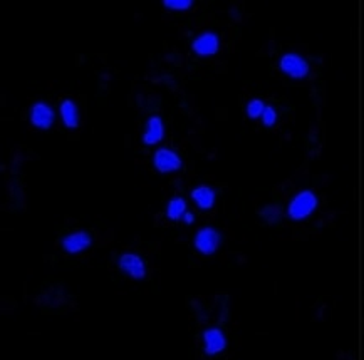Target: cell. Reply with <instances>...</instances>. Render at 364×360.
I'll use <instances>...</instances> for the list:
<instances>
[{"instance_id":"cell-1","label":"cell","mask_w":364,"mask_h":360,"mask_svg":"<svg viewBox=\"0 0 364 360\" xmlns=\"http://www.w3.org/2000/svg\"><path fill=\"white\" fill-rule=\"evenodd\" d=\"M317 204H319V200L314 195V191L304 190L301 193L294 196L291 203H289L287 214L289 218L294 219V222H302V219L309 218L312 213L316 212Z\"/></svg>"},{"instance_id":"cell-2","label":"cell","mask_w":364,"mask_h":360,"mask_svg":"<svg viewBox=\"0 0 364 360\" xmlns=\"http://www.w3.org/2000/svg\"><path fill=\"white\" fill-rule=\"evenodd\" d=\"M222 236L215 228L212 227H205L202 230L197 231L195 235V249H197L202 255H213L220 246Z\"/></svg>"},{"instance_id":"cell-3","label":"cell","mask_w":364,"mask_h":360,"mask_svg":"<svg viewBox=\"0 0 364 360\" xmlns=\"http://www.w3.org/2000/svg\"><path fill=\"white\" fill-rule=\"evenodd\" d=\"M281 71L292 79H304L309 74V64L299 54H286L279 62Z\"/></svg>"},{"instance_id":"cell-4","label":"cell","mask_w":364,"mask_h":360,"mask_svg":"<svg viewBox=\"0 0 364 360\" xmlns=\"http://www.w3.org/2000/svg\"><path fill=\"white\" fill-rule=\"evenodd\" d=\"M153 165H155L156 171H160L165 175V173H175L181 170L183 161H181V158L173 151V149L161 148L158 149L155 156H153Z\"/></svg>"},{"instance_id":"cell-5","label":"cell","mask_w":364,"mask_h":360,"mask_svg":"<svg viewBox=\"0 0 364 360\" xmlns=\"http://www.w3.org/2000/svg\"><path fill=\"white\" fill-rule=\"evenodd\" d=\"M119 270L134 280H143L146 277V265L143 258L136 253H123L118 260Z\"/></svg>"},{"instance_id":"cell-6","label":"cell","mask_w":364,"mask_h":360,"mask_svg":"<svg viewBox=\"0 0 364 360\" xmlns=\"http://www.w3.org/2000/svg\"><path fill=\"white\" fill-rule=\"evenodd\" d=\"M191 49L195 54L207 58V55H215L220 49V39L215 32H202L197 39L191 42Z\"/></svg>"},{"instance_id":"cell-7","label":"cell","mask_w":364,"mask_h":360,"mask_svg":"<svg viewBox=\"0 0 364 360\" xmlns=\"http://www.w3.org/2000/svg\"><path fill=\"white\" fill-rule=\"evenodd\" d=\"M54 109L46 102H36L31 107V124L37 129H49L54 123Z\"/></svg>"},{"instance_id":"cell-8","label":"cell","mask_w":364,"mask_h":360,"mask_svg":"<svg viewBox=\"0 0 364 360\" xmlns=\"http://www.w3.org/2000/svg\"><path fill=\"white\" fill-rule=\"evenodd\" d=\"M92 243V238L87 231H73L69 233L63 238V241H60V245H63V249L68 251V253L71 255H76V253H81L86 249H90Z\"/></svg>"},{"instance_id":"cell-9","label":"cell","mask_w":364,"mask_h":360,"mask_svg":"<svg viewBox=\"0 0 364 360\" xmlns=\"http://www.w3.org/2000/svg\"><path fill=\"white\" fill-rule=\"evenodd\" d=\"M227 349V339L220 329H207L203 332V350L208 357L223 352Z\"/></svg>"},{"instance_id":"cell-10","label":"cell","mask_w":364,"mask_h":360,"mask_svg":"<svg viewBox=\"0 0 364 360\" xmlns=\"http://www.w3.org/2000/svg\"><path fill=\"white\" fill-rule=\"evenodd\" d=\"M163 136H165V126L160 116H151L146 123V131L143 134V144L146 146H153V144L160 143Z\"/></svg>"},{"instance_id":"cell-11","label":"cell","mask_w":364,"mask_h":360,"mask_svg":"<svg viewBox=\"0 0 364 360\" xmlns=\"http://www.w3.org/2000/svg\"><path fill=\"white\" fill-rule=\"evenodd\" d=\"M60 118H63V123L66 124V128L76 129L79 126V109L76 102L71 99H64L63 104H60Z\"/></svg>"},{"instance_id":"cell-12","label":"cell","mask_w":364,"mask_h":360,"mask_svg":"<svg viewBox=\"0 0 364 360\" xmlns=\"http://www.w3.org/2000/svg\"><path fill=\"white\" fill-rule=\"evenodd\" d=\"M191 198L198 204V208L210 209L215 204V191L210 186H198V188L191 191Z\"/></svg>"},{"instance_id":"cell-13","label":"cell","mask_w":364,"mask_h":360,"mask_svg":"<svg viewBox=\"0 0 364 360\" xmlns=\"http://www.w3.org/2000/svg\"><path fill=\"white\" fill-rule=\"evenodd\" d=\"M186 213V203L183 198L176 196V198L170 200V203L166 204V217L171 219V222H178L181 217H185Z\"/></svg>"},{"instance_id":"cell-14","label":"cell","mask_w":364,"mask_h":360,"mask_svg":"<svg viewBox=\"0 0 364 360\" xmlns=\"http://www.w3.org/2000/svg\"><path fill=\"white\" fill-rule=\"evenodd\" d=\"M259 214L264 218L265 223H270V224L281 222V218H282L281 208L275 207V204H270V207H265L264 209H260Z\"/></svg>"},{"instance_id":"cell-15","label":"cell","mask_w":364,"mask_h":360,"mask_svg":"<svg viewBox=\"0 0 364 360\" xmlns=\"http://www.w3.org/2000/svg\"><path fill=\"white\" fill-rule=\"evenodd\" d=\"M264 102L260 99H252L249 104H247V116H249L250 119H257V118H262L264 114Z\"/></svg>"},{"instance_id":"cell-16","label":"cell","mask_w":364,"mask_h":360,"mask_svg":"<svg viewBox=\"0 0 364 360\" xmlns=\"http://www.w3.org/2000/svg\"><path fill=\"white\" fill-rule=\"evenodd\" d=\"M163 6L170 9V11H188L193 6V2L191 0H165Z\"/></svg>"},{"instance_id":"cell-17","label":"cell","mask_w":364,"mask_h":360,"mask_svg":"<svg viewBox=\"0 0 364 360\" xmlns=\"http://www.w3.org/2000/svg\"><path fill=\"white\" fill-rule=\"evenodd\" d=\"M262 123L267 128H272V126L277 123V111L274 109L272 106H265L264 114H262Z\"/></svg>"},{"instance_id":"cell-18","label":"cell","mask_w":364,"mask_h":360,"mask_svg":"<svg viewBox=\"0 0 364 360\" xmlns=\"http://www.w3.org/2000/svg\"><path fill=\"white\" fill-rule=\"evenodd\" d=\"M185 219H186V223H193V214L191 213H185Z\"/></svg>"}]
</instances>
